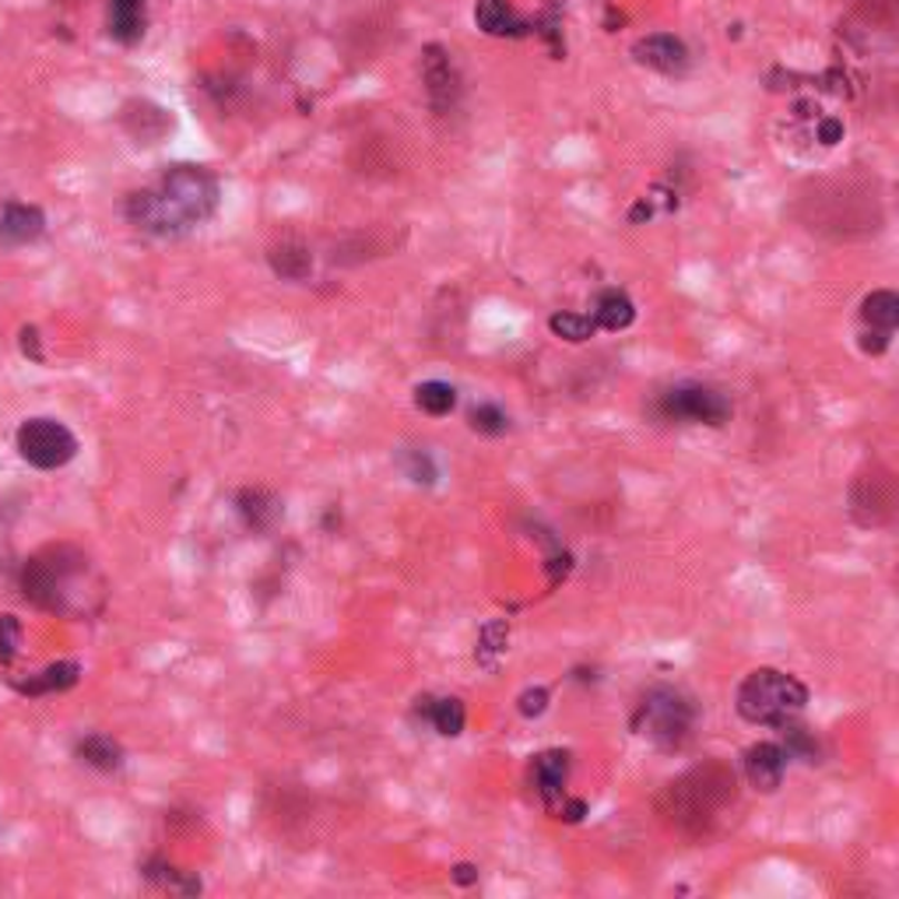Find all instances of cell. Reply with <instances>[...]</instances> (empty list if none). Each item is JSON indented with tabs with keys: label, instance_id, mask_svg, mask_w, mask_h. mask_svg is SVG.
<instances>
[{
	"label": "cell",
	"instance_id": "1",
	"mask_svg": "<svg viewBox=\"0 0 899 899\" xmlns=\"http://www.w3.org/2000/svg\"><path fill=\"white\" fill-rule=\"evenodd\" d=\"M218 208V184L200 166H172L159 187L127 197V218L151 236H184Z\"/></svg>",
	"mask_w": 899,
	"mask_h": 899
},
{
	"label": "cell",
	"instance_id": "2",
	"mask_svg": "<svg viewBox=\"0 0 899 899\" xmlns=\"http://www.w3.org/2000/svg\"><path fill=\"white\" fill-rule=\"evenodd\" d=\"M668 819L685 833H703L717 812L734 798V777L724 767H700L679 783H668Z\"/></svg>",
	"mask_w": 899,
	"mask_h": 899
},
{
	"label": "cell",
	"instance_id": "3",
	"mask_svg": "<svg viewBox=\"0 0 899 899\" xmlns=\"http://www.w3.org/2000/svg\"><path fill=\"white\" fill-rule=\"evenodd\" d=\"M808 703V689L794 679V674L777 671V668H759L745 682L738 685V713L749 724H770L783 728Z\"/></svg>",
	"mask_w": 899,
	"mask_h": 899
},
{
	"label": "cell",
	"instance_id": "4",
	"mask_svg": "<svg viewBox=\"0 0 899 899\" xmlns=\"http://www.w3.org/2000/svg\"><path fill=\"white\" fill-rule=\"evenodd\" d=\"M692 721H695V710L685 695L658 685L643 695L640 713H636V731L646 734L661 749H679L692 731Z\"/></svg>",
	"mask_w": 899,
	"mask_h": 899
},
{
	"label": "cell",
	"instance_id": "5",
	"mask_svg": "<svg viewBox=\"0 0 899 899\" xmlns=\"http://www.w3.org/2000/svg\"><path fill=\"white\" fill-rule=\"evenodd\" d=\"M18 454H21V461H29L39 471H57V467L75 461L78 439L67 425H60L53 418H29L18 429Z\"/></svg>",
	"mask_w": 899,
	"mask_h": 899
},
{
	"label": "cell",
	"instance_id": "6",
	"mask_svg": "<svg viewBox=\"0 0 899 899\" xmlns=\"http://www.w3.org/2000/svg\"><path fill=\"white\" fill-rule=\"evenodd\" d=\"M661 412L679 422H700V425H724L731 418V404L724 394H717L700 384L674 387L661 397Z\"/></svg>",
	"mask_w": 899,
	"mask_h": 899
},
{
	"label": "cell",
	"instance_id": "7",
	"mask_svg": "<svg viewBox=\"0 0 899 899\" xmlns=\"http://www.w3.org/2000/svg\"><path fill=\"white\" fill-rule=\"evenodd\" d=\"M892 478L882 467H871V475H861L858 485H853V513H858L861 524H882L892 513Z\"/></svg>",
	"mask_w": 899,
	"mask_h": 899
},
{
	"label": "cell",
	"instance_id": "8",
	"mask_svg": "<svg viewBox=\"0 0 899 899\" xmlns=\"http://www.w3.org/2000/svg\"><path fill=\"white\" fill-rule=\"evenodd\" d=\"M422 78H425V92H429V102L443 112L457 102L461 96V78L454 71V60L446 57V50L439 47H425L422 53Z\"/></svg>",
	"mask_w": 899,
	"mask_h": 899
},
{
	"label": "cell",
	"instance_id": "9",
	"mask_svg": "<svg viewBox=\"0 0 899 899\" xmlns=\"http://www.w3.org/2000/svg\"><path fill=\"white\" fill-rule=\"evenodd\" d=\"M633 57H636V63L650 67V71H658V75H682L689 67L685 42L674 39V36H664V32L640 39L633 47Z\"/></svg>",
	"mask_w": 899,
	"mask_h": 899
},
{
	"label": "cell",
	"instance_id": "10",
	"mask_svg": "<svg viewBox=\"0 0 899 899\" xmlns=\"http://www.w3.org/2000/svg\"><path fill=\"white\" fill-rule=\"evenodd\" d=\"M783 773H787V752L780 745H773V741H762V745H752L745 752V777L755 791L773 794L783 780Z\"/></svg>",
	"mask_w": 899,
	"mask_h": 899
},
{
	"label": "cell",
	"instance_id": "11",
	"mask_svg": "<svg viewBox=\"0 0 899 899\" xmlns=\"http://www.w3.org/2000/svg\"><path fill=\"white\" fill-rule=\"evenodd\" d=\"M566 780H570V755L566 752H542L531 762V783H534V791L542 794L545 804H555L562 798Z\"/></svg>",
	"mask_w": 899,
	"mask_h": 899
},
{
	"label": "cell",
	"instance_id": "12",
	"mask_svg": "<svg viewBox=\"0 0 899 899\" xmlns=\"http://www.w3.org/2000/svg\"><path fill=\"white\" fill-rule=\"evenodd\" d=\"M47 218L36 205H8L0 211V243L4 246H26L42 236Z\"/></svg>",
	"mask_w": 899,
	"mask_h": 899
},
{
	"label": "cell",
	"instance_id": "13",
	"mask_svg": "<svg viewBox=\"0 0 899 899\" xmlns=\"http://www.w3.org/2000/svg\"><path fill=\"white\" fill-rule=\"evenodd\" d=\"M236 510H239V516L246 521V527H254V531L275 527L278 516H281L278 496H271L267 488H243L239 496H236Z\"/></svg>",
	"mask_w": 899,
	"mask_h": 899
},
{
	"label": "cell",
	"instance_id": "14",
	"mask_svg": "<svg viewBox=\"0 0 899 899\" xmlns=\"http://www.w3.org/2000/svg\"><path fill=\"white\" fill-rule=\"evenodd\" d=\"M109 32L134 47L145 36V0H109Z\"/></svg>",
	"mask_w": 899,
	"mask_h": 899
},
{
	"label": "cell",
	"instance_id": "15",
	"mask_svg": "<svg viewBox=\"0 0 899 899\" xmlns=\"http://www.w3.org/2000/svg\"><path fill=\"white\" fill-rule=\"evenodd\" d=\"M475 26L485 36H524V21L506 0H478L475 4Z\"/></svg>",
	"mask_w": 899,
	"mask_h": 899
},
{
	"label": "cell",
	"instance_id": "16",
	"mask_svg": "<svg viewBox=\"0 0 899 899\" xmlns=\"http://www.w3.org/2000/svg\"><path fill=\"white\" fill-rule=\"evenodd\" d=\"M267 260H271L275 275H281V278H288V281H303V278L313 271V257H309V250H306L303 243H296V239H281V243H275L271 250H267Z\"/></svg>",
	"mask_w": 899,
	"mask_h": 899
},
{
	"label": "cell",
	"instance_id": "17",
	"mask_svg": "<svg viewBox=\"0 0 899 899\" xmlns=\"http://www.w3.org/2000/svg\"><path fill=\"white\" fill-rule=\"evenodd\" d=\"M633 320H636V309H633V299H629L625 292H619V288L601 292V299L594 306V324L597 327H604V330H625Z\"/></svg>",
	"mask_w": 899,
	"mask_h": 899
},
{
	"label": "cell",
	"instance_id": "18",
	"mask_svg": "<svg viewBox=\"0 0 899 899\" xmlns=\"http://www.w3.org/2000/svg\"><path fill=\"white\" fill-rule=\"evenodd\" d=\"M78 674L81 668L75 661H60V664H50V668H42L39 674H32L29 682H21L18 689L26 692V695H47V692H63V689H71L78 682Z\"/></svg>",
	"mask_w": 899,
	"mask_h": 899
},
{
	"label": "cell",
	"instance_id": "19",
	"mask_svg": "<svg viewBox=\"0 0 899 899\" xmlns=\"http://www.w3.org/2000/svg\"><path fill=\"white\" fill-rule=\"evenodd\" d=\"M861 317L871 330H882V334H892L896 324H899V296L889 288H879L871 292V296L861 303Z\"/></svg>",
	"mask_w": 899,
	"mask_h": 899
},
{
	"label": "cell",
	"instance_id": "20",
	"mask_svg": "<svg viewBox=\"0 0 899 899\" xmlns=\"http://www.w3.org/2000/svg\"><path fill=\"white\" fill-rule=\"evenodd\" d=\"M78 755L88 762V767H96V770H117L120 762H124V749L117 745L112 738L106 734H88L78 741Z\"/></svg>",
	"mask_w": 899,
	"mask_h": 899
},
{
	"label": "cell",
	"instance_id": "21",
	"mask_svg": "<svg viewBox=\"0 0 899 899\" xmlns=\"http://www.w3.org/2000/svg\"><path fill=\"white\" fill-rule=\"evenodd\" d=\"M425 717H429V724L443 734V738H457L464 731V703L461 700H425Z\"/></svg>",
	"mask_w": 899,
	"mask_h": 899
},
{
	"label": "cell",
	"instance_id": "22",
	"mask_svg": "<svg viewBox=\"0 0 899 899\" xmlns=\"http://www.w3.org/2000/svg\"><path fill=\"white\" fill-rule=\"evenodd\" d=\"M415 404H418V408H422L425 415L439 418V415H450V412H454L457 391L450 387V384H443V379H429V384H422V387L415 391Z\"/></svg>",
	"mask_w": 899,
	"mask_h": 899
},
{
	"label": "cell",
	"instance_id": "23",
	"mask_svg": "<svg viewBox=\"0 0 899 899\" xmlns=\"http://www.w3.org/2000/svg\"><path fill=\"white\" fill-rule=\"evenodd\" d=\"M549 327L555 337H566V342H573V345L587 342V337H594V330H597L594 317H583V313H555Z\"/></svg>",
	"mask_w": 899,
	"mask_h": 899
},
{
	"label": "cell",
	"instance_id": "24",
	"mask_svg": "<svg viewBox=\"0 0 899 899\" xmlns=\"http://www.w3.org/2000/svg\"><path fill=\"white\" fill-rule=\"evenodd\" d=\"M471 429L482 436H503L510 429V418L500 404H478V408L471 412Z\"/></svg>",
	"mask_w": 899,
	"mask_h": 899
},
{
	"label": "cell",
	"instance_id": "25",
	"mask_svg": "<svg viewBox=\"0 0 899 899\" xmlns=\"http://www.w3.org/2000/svg\"><path fill=\"white\" fill-rule=\"evenodd\" d=\"M21 646V622L14 615H0V664H11Z\"/></svg>",
	"mask_w": 899,
	"mask_h": 899
},
{
	"label": "cell",
	"instance_id": "26",
	"mask_svg": "<svg viewBox=\"0 0 899 899\" xmlns=\"http://www.w3.org/2000/svg\"><path fill=\"white\" fill-rule=\"evenodd\" d=\"M408 475H412V482H418V485H433L436 482V464H433V457L429 454H408Z\"/></svg>",
	"mask_w": 899,
	"mask_h": 899
},
{
	"label": "cell",
	"instance_id": "27",
	"mask_svg": "<svg viewBox=\"0 0 899 899\" xmlns=\"http://www.w3.org/2000/svg\"><path fill=\"white\" fill-rule=\"evenodd\" d=\"M545 707H549V692H545V689H527V692L521 695V713H524V717H542Z\"/></svg>",
	"mask_w": 899,
	"mask_h": 899
},
{
	"label": "cell",
	"instance_id": "28",
	"mask_svg": "<svg viewBox=\"0 0 899 899\" xmlns=\"http://www.w3.org/2000/svg\"><path fill=\"white\" fill-rule=\"evenodd\" d=\"M889 337H892V334L868 330V334H865V342H861V348H865V352H871V355H882V352L889 348Z\"/></svg>",
	"mask_w": 899,
	"mask_h": 899
},
{
	"label": "cell",
	"instance_id": "29",
	"mask_svg": "<svg viewBox=\"0 0 899 899\" xmlns=\"http://www.w3.org/2000/svg\"><path fill=\"white\" fill-rule=\"evenodd\" d=\"M21 352L32 355L36 363H42V352H39V334H36V327H26V330H21Z\"/></svg>",
	"mask_w": 899,
	"mask_h": 899
},
{
	"label": "cell",
	"instance_id": "30",
	"mask_svg": "<svg viewBox=\"0 0 899 899\" xmlns=\"http://www.w3.org/2000/svg\"><path fill=\"white\" fill-rule=\"evenodd\" d=\"M840 134H843V127H840L837 120H826V124L819 127V141H822V145H837V141H840Z\"/></svg>",
	"mask_w": 899,
	"mask_h": 899
},
{
	"label": "cell",
	"instance_id": "31",
	"mask_svg": "<svg viewBox=\"0 0 899 899\" xmlns=\"http://www.w3.org/2000/svg\"><path fill=\"white\" fill-rule=\"evenodd\" d=\"M454 882H461V886L478 882V871H475V865H457V868H454Z\"/></svg>",
	"mask_w": 899,
	"mask_h": 899
},
{
	"label": "cell",
	"instance_id": "32",
	"mask_svg": "<svg viewBox=\"0 0 899 899\" xmlns=\"http://www.w3.org/2000/svg\"><path fill=\"white\" fill-rule=\"evenodd\" d=\"M562 812H566V819H570V822L583 819V801H570L566 808H562Z\"/></svg>",
	"mask_w": 899,
	"mask_h": 899
}]
</instances>
